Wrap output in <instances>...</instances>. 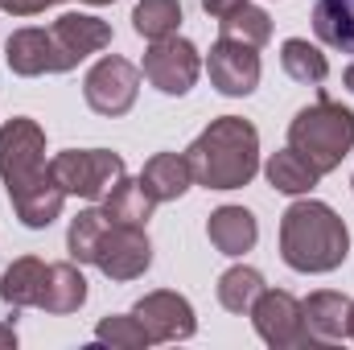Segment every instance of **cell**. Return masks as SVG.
Here are the masks:
<instances>
[{
    "instance_id": "6da1fadb",
    "label": "cell",
    "mask_w": 354,
    "mask_h": 350,
    "mask_svg": "<svg viewBox=\"0 0 354 350\" xmlns=\"http://www.w3.org/2000/svg\"><path fill=\"white\" fill-rule=\"evenodd\" d=\"M185 161L194 169V185L243 190L260 174V132L243 116H218L185 149Z\"/></svg>"
},
{
    "instance_id": "d6a6232c",
    "label": "cell",
    "mask_w": 354,
    "mask_h": 350,
    "mask_svg": "<svg viewBox=\"0 0 354 350\" xmlns=\"http://www.w3.org/2000/svg\"><path fill=\"white\" fill-rule=\"evenodd\" d=\"M346 338H354V301H351V317H346Z\"/></svg>"
},
{
    "instance_id": "f1b7e54d",
    "label": "cell",
    "mask_w": 354,
    "mask_h": 350,
    "mask_svg": "<svg viewBox=\"0 0 354 350\" xmlns=\"http://www.w3.org/2000/svg\"><path fill=\"white\" fill-rule=\"evenodd\" d=\"M54 4H62V0H0V8L8 17H37V12L54 8Z\"/></svg>"
},
{
    "instance_id": "d4e9b609",
    "label": "cell",
    "mask_w": 354,
    "mask_h": 350,
    "mask_svg": "<svg viewBox=\"0 0 354 350\" xmlns=\"http://www.w3.org/2000/svg\"><path fill=\"white\" fill-rule=\"evenodd\" d=\"M181 25V0H140L132 8V29L149 42L174 37Z\"/></svg>"
},
{
    "instance_id": "5b68a950",
    "label": "cell",
    "mask_w": 354,
    "mask_h": 350,
    "mask_svg": "<svg viewBox=\"0 0 354 350\" xmlns=\"http://www.w3.org/2000/svg\"><path fill=\"white\" fill-rule=\"evenodd\" d=\"M50 174L46 161V128L29 116H12L0 128V177L4 190H21Z\"/></svg>"
},
{
    "instance_id": "484cf974",
    "label": "cell",
    "mask_w": 354,
    "mask_h": 350,
    "mask_svg": "<svg viewBox=\"0 0 354 350\" xmlns=\"http://www.w3.org/2000/svg\"><path fill=\"white\" fill-rule=\"evenodd\" d=\"M103 227H107L103 206H87V210H79V214L71 219V227H66V256H71L75 264H91Z\"/></svg>"
},
{
    "instance_id": "3957f363",
    "label": "cell",
    "mask_w": 354,
    "mask_h": 350,
    "mask_svg": "<svg viewBox=\"0 0 354 350\" xmlns=\"http://www.w3.org/2000/svg\"><path fill=\"white\" fill-rule=\"evenodd\" d=\"M288 149H297L317 174H334L354 149V111L317 95V103L301 107L288 124Z\"/></svg>"
},
{
    "instance_id": "277c9868",
    "label": "cell",
    "mask_w": 354,
    "mask_h": 350,
    "mask_svg": "<svg viewBox=\"0 0 354 350\" xmlns=\"http://www.w3.org/2000/svg\"><path fill=\"white\" fill-rule=\"evenodd\" d=\"M50 174L66 194L87 198V202H103L107 190L128 169H124V157L111 149H66L50 161Z\"/></svg>"
},
{
    "instance_id": "2e32d148",
    "label": "cell",
    "mask_w": 354,
    "mask_h": 350,
    "mask_svg": "<svg viewBox=\"0 0 354 350\" xmlns=\"http://www.w3.org/2000/svg\"><path fill=\"white\" fill-rule=\"evenodd\" d=\"M83 305H87V276H83V268L75 260L50 264L37 309L54 313V317H66V313H79Z\"/></svg>"
},
{
    "instance_id": "836d02e7",
    "label": "cell",
    "mask_w": 354,
    "mask_h": 350,
    "mask_svg": "<svg viewBox=\"0 0 354 350\" xmlns=\"http://www.w3.org/2000/svg\"><path fill=\"white\" fill-rule=\"evenodd\" d=\"M87 4H111V0H87Z\"/></svg>"
},
{
    "instance_id": "d6986e66",
    "label": "cell",
    "mask_w": 354,
    "mask_h": 350,
    "mask_svg": "<svg viewBox=\"0 0 354 350\" xmlns=\"http://www.w3.org/2000/svg\"><path fill=\"white\" fill-rule=\"evenodd\" d=\"M140 185L149 190L153 202H177V198L194 185V169H189L185 153H157V157L145 161Z\"/></svg>"
},
{
    "instance_id": "30bf717a",
    "label": "cell",
    "mask_w": 354,
    "mask_h": 350,
    "mask_svg": "<svg viewBox=\"0 0 354 350\" xmlns=\"http://www.w3.org/2000/svg\"><path fill=\"white\" fill-rule=\"evenodd\" d=\"M4 58H8V71L21 75V79L66 75V71H75V58L58 46V37H54L50 29H37V25L17 29V33L4 42Z\"/></svg>"
},
{
    "instance_id": "8fae6325",
    "label": "cell",
    "mask_w": 354,
    "mask_h": 350,
    "mask_svg": "<svg viewBox=\"0 0 354 350\" xmlns=\"http://www.w3.org/2000/svg\"><path fill=\"white\" fill-rule=\"evenodd\" d=\"M206 75L218 95L243 99L260 87V54H256V46H243L235 37H218L206 54Z\"/></svg>"
},
{
    "instance_id": "ffe728a7",
    "label": "cell",
    "mask_w": 354,
    "mask_h": 350,
    "mask_svg": "<svg viewBox=\"0 0 354 350\" xmlns=\"http://www.w3.org/2000/svg\"><path fill=\"white\" fill-rule=\"evenodd\" d=\"M153 198H149V190L140 185V177H120L111 190H107V198H103V214L111 219V223H132V227H149V219H153Z\"/></svg>"
},
{
    "instance_id": "1f68e13d",
    "label": "cell",
    "mask_w": 354,
    "mask_h": 350,
    "mask_svg": "<svg viewBox=\"0 0 354 350\" xmlns=\"http://www.w3.org/2000/svg\"><path fill=\"white\" fill-rule=\"evenodd\" d=\"M342 87H346V91L354 95V62L346 66V71H342Z\"/></svg>"
},
{
    "instance_id": "83f0119b",
    "label": "cell",
    "mask_w": 354,
    "mask_h": 350,
    "mask_svg": "<svg viewBox=\"0 0 354 350\" xmlns=\"http://www.w3.org/2000/svg\"><path fill=\"white\" fill-rule=\"evenodd\" d=\"M95 342H107V347H115V350L153 347V338H149V330L140 326L136 313H111V317H103V322L95 326Z\"/></svg>"
},
{
    "instance_id": "9c48e42d",
    "label": "cell",
    "mask_w": 354,
    "mask_h": 350,
    "mask_svg": "<svg viewBox=\"0 0 354 350\" xmlns=\"http://www.w3.org/2000/svg\"><path fill=\"white\" fill-rule=\"evenodd\" d=\"M140 75L161 91V95H189V87L202 75V54H198L194 42H185L177 33L174 37H161V42H153L145 50Z\"/></svg>"
},
{
    "instance_id": "7a4b0ae2",
    "label": "cell",
    "mask_w": 354,
    "mask_h": 350,
    "mask_svg": "<svg viewBox=\"0 0 354 350\" xmlns=\"http://www.w3.org/2000/svg\"><path fill=\"white\" fill-rule=\"evenodd\" d=\"M346 256H351V231L334 206L317 198H301L280 214V260L292 272L322 276L342 268Z\"/></svg>"
},
{
    "instance_id": "7402d4cb",
    "label": "cell",
    "mask_w": 354,
    "mask_h": 350,
    "mask_svg": "<svg viewBox=\"0 0 354 350\" xmlns=\"http://www.w3.org/2000/svg\"><path fill=\"white\" fill-rule=\"evenodd\" d=\"M313 33L330 50L354 54V0H317L313 4Z\"/></svg>"
},
{
    "instance_id": "ba28073f",
    "label": "cell",
    "mask_w": 354,
    "mask_h": 350,
    "mask_svg": "<svg viewBox=\"0 0 354 350\" xmlns=\"http://www.w3.org/2000/svg\"><path fill=\"white\" fill-rule=\"evenodd\" d=\"M91 264L107 276V280H136L149 272L153 264V243H149V231L145 227H132V223H111L103 227L99 243H95V256Z\"/></svg>"
},
{
    "instance_id": "4fadbf2b",
    "label": "cell",
    "mask_w": 354,
    "mask_h": 350,
    "mask_svg": "<svg viewBox=\"0 0 354 350\" xmlns=\"http://www.w3.org/2000/svg\"><path fill=\"white\" fill-rule=\"evenodd\" d=\"M8 202H12V214L29 227V231H46L58 214H62V202H66V190L54 181V174L37 177L21 190H8Z\"/></svg>"
},
{
    "instance_id": "52a82bcc",
    "label": "cell",
    "mask_w": 354,
    "mask_h": 350,
    "mask_svg": "<svg viewBox=\"0 0 354 350\" xmlns=\"http://www.w3.org/2000/svg\"><path fill=\"white\" fill-rule=\"evenodd\" d=\"M136 95H140V71H136L128 58H120V54L99 58L87 71V79H83V99H87V107L95 116H107V120L128 116L132 103H136Z\"/></svg>"
},
{
    "instance_id": "cb8c5ba5",
    "label": "cell",
    "mask_w": 354,
    "mask_h": 350,
    "mask_svg": "<svg viewBox=\"0 0 354 350\" xmlns=\"http://www.w3.org/2000/svg\"><path fill=\"white\" fill-rule=\"evenodd\" d=\"M264 288L268 284L256 268L235 264V268H227V272L218 276V305H223L227 313H252V305H256V297H260Z\"/></svg>"
},
{
    "instance_id": "603a6c76",
    "label": "cell",
    "mask_w": 354,
    "mask_h": 350,
    "mask_svg": "<svg viewBox=\"0 0 354 350\" xmlns=\"http://www.w3.org/2000/svg\"><path fill=\"white\" fill-rule=\"evenodd\" d=\"M280 66L292 83H326L330 79V58L305 37H288L280 46Z\"/></svg>"
},
{
    "instance_id": "9a60e30c",
    "label": "cell",
    "mask_w": 354,
    "mask_h": 350,
    "mask_svg": "<svg viewBox=\"0 0 354 350\" xmlns=\"http://www.w3.org/2000/svg\"><path fill=\"white\" fill-rule=\"evenodd\" d=\"M206 235H210V243H214L223 256H243V252L256 248L260 223H256V214H252L248 206H218V210H210V219H206Z\"/></svg>"
},
{
    "instance_id": "ac0fdd59",
    "label": "cell",
    "mask_w": 354,
    "mask_h": 350,
    "mask_svg": "<svg viewBox=\"0 0 354 350\" xmlns=\"http://www.w3.org/2000/svg\"><path fill=\"white\" fill-rule=\"evenodd\" d=\"M46 272H50V264L37 260V256H21V260H12L8 268H4V276H0V301H4L12 313H21V309H37L41 288H46Z\"/></svg>"
},
{
    "instance_id": "f546056e",
    "label": "cell",
    "mask_w": 354,
    "mask_h": 350,
    "mask_svg": "<svg viewBox=\"0 0 354 350\" xmlns=\"http://www.w3.org/2000/svg\"><path fill=\"white\" fill-rule=\"evenodd\" d=\"M248 0H202V12L206 17H214V21H223V17H231L235 8H243Z\"/></svg>"
},
{
    "instance_id": "4dcf8cb0",
    "label": "cell",
    "mask_w": 354,
    "mask_h": 350,
    "mask_svg": "<svg viewBox=\"0 0 354 350\" xmlns=\"http://www.w3.org/2000/svg\"><path fill=\"white\" fill-rule=\"evenodd\" d=\"M17 347V330H12V322H0V350H12Z\"/></svg>"
},
{
    "instance_id": "4316f807",
    "label": "cell",
    "mask_w": 354,
    "mask_h": 350,
    "mask_svg": "<svg viewBox=\"0 0 354 350\" xmlns=\"http://www.w3.org/2000/svg\"><path fill=\"white\" fill-rule=\"evenodd\" d=\"M218 29H223V37H235V42L256 46V50L272 42V17H268L264 8H256V4L235 8L231 17H223V21H218Z\"/></svg>"
},
{
    "instance_id": "44dd1931",
    "label": "cell",
    "mask_w": 354,
    "mask_h": 350,
    "mask_svg": "<svg viewBox=\"0 0 354 350\" xmlns=\"http://www.w3.org/2000/svg\"><path fill=\"white\" fill-rule=\"evenodd\" d=\"M264 177L272 190H280V194H288V198H301V194H309L317 181H322V174L297 153V149H280V153H272L264 165Z\"/></svg>"
},
{
    "instance_id": "5bb4252c",
    "label": "cell",
    "mask_w": 354,
    "mask_h": 350,
    "mask_svg": "<svg viewBox=\"0 0 354 350\" xmlns=\"http://www.w3.org/2000/svg\"><path fill=\"white\" fill-rule=\"evenodd\" d=\"M50 33L58 37V46L75 58V66L91 58V54H99V50H107L111 46V25L103 21V17H91V12H62L54 25H50Z\"/></svg>"
},
{
    "instance_id": "e0dca14e",
    "label": "cell",
    "mask_w": 354,
    "mask_h": 350,
    "mask_svg": "<svg viewBox=\"0 0 354 350\" xmlns=\"http://www.w3.org/2000/svg\"><path fill=\"white\" fill-rule=\"evenodd\" d=\"M301 313H305L309 334L322 347L326 342H342L346 338V317H351V297L346 293H334V288H322V293H309L301 301Z\"/></svg>"
},
{
    "instance_id": "8992f818",
    "label": "cell",
    "mask_w": 354,
    "mask_h": 350,
    "mask_svg": "<svg viewBox=\"0 0 354 350\" xmlns=\"http://www.w3.org/2000/svg\"><path fill=\"white\" fill-rule=\"evenodd\" d=\"M252 326L256 334L264 338L272 350H297V347H322L309 326H305V313H301V301L284 288H264L252 305Z\"/></svg>"
},
{
    "instance_id": "7c38bea8",
    "label": "cell",
    "mask_w": 354,
    "mask_h": 350,
    "mask_svg": "<svg viewBox=\"0 0 354 350\" xmlns=\"http://www.w3.org/2000/svg\"><path fill=\"white\" fill-rule=\"evenodd\" d=\"M132 313L140 317V326L149 330L153 342H185V338H194V330H198L194 305H189L181 293H174V288L145 293V297L132 305Z\"/></svg>"
},
{
    "instance_id": "e575fe53",
    "label": "cell",
    "mask_w": 354,
    "mask_h": 350,
    "mask_svg": "<svg viewBox=\"0 0 354 350\" xmlns=\"http://www.w3.org/2000/svg\"><path fill=\"white\" fill-rule=\"evenodd\" d=\"M351 190H354V177H351Z\"/></svg>"
}]
</instances>
